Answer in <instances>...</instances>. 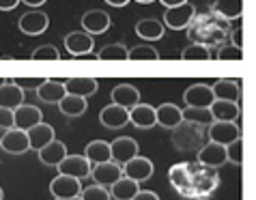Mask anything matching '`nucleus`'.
Wrapping results in <instances>:
<instances>
[{"mask_svg":"<svg viewBox=\"0 0 256 200\" xmlns=\"http://www.w3.org/2000/svg\"><path fill=\"white\" fill-rule=\"evenodd\" d=\"M228 37V22L218 18L216 13H202V16H194L188 26V39L190 44L213 48L222 46L224 39Z\"/></svg>","mask_w":256,"mask_h":200,"instance_id":"obj_1","label":"nucleus"},{"mask_svg":"<svg viewBox=\"0 0 256 200\" xmlns=\"http://www.w3.org/2000/svg\"><path fill=\"white\" fill-rule=\"evenodd\" d=\"M204 134L200 130V125H192L183 120L181 125H176L172 130V144L179 151H188V153H198L204 144Z\"/></svg>","mask_w":256,"mask_h":200,"instance_id":"obj_2","label":"nucleus"},{"mask_svg":"<svg viewBox=\"0 0 256 200\" xmlns=\"http://www.w3.org/2000/svg\"><path fill=\"white\" fill-rule=\"evenodd\" d=\"M220 185V176L216 170L204 168L200 164H192V198H202L211 194Z\"/></svg>","mask_w":256,"mask_h":200,"instance_id":"obj_3","label":"nucleus"},{"mask_svg":"<svg viewBox=\"0 0 256 200\" xmlns=\"http://www.w3.org/2000/svg\"><path fill=\"white\" fill-rule=\"evenodd\" d=\"M196 16V6L192 2H183L179 6H170V9L164 11V26L166 28H172V30H183L188 28L192 18Z\"/></svg>","mask_w":256,"mask_h":200,"instance_id":"obj_4","label":"nucleus"},{"mask_svg":"<svg viewBox=\"0 0 256 200\" xmlns=\"http://www.w3.org/2000/svg\"><path fill=\"white\" fill-rule=\"evenodd\" d=\"M90 178H93L95 185H102V188L110 190L120 176H123V166H118L116 162H106V164H97V166L90 168Z\"/></svg>","mask_w":256,"mask_h":200,"instance_id":"obj_5","label":"nucleus"},{"mask_svg":"<svg viewBox=\"0 0 256 200\" xmlns=\"http://www.w3.org/2000/svg\"><path fill=\"white\" fill-rule=\"evenodd\" d=\"M82 181H78L74 176H65L58 174L56 178H52L50 183V192H52L54 200H69V198H78L82 194Z\"/></svg>","mask_w":256,"mask_h":200,"instance_id":"obj_6","label":"nucleus"},{"mask_svg":"<svg viewBox=\"0 0 256 200\" xmlns=\"http://www.w3.org/2000/svg\"><path fill=\"white\" fill-rule=\"evenodd\" d=\"M20 30H22L24 34H28V37H37V34L46 32L48 26H50V18L48 13L39 11V9H32V11H26L22 18H20Z\"/></svg>","mask_w":256,"mask_h":200,"instance_id":"obj_7","label":"nucleus"},{"mask_svg":"<svg viewBox=\"0 0 256 200\" xmlns=\"http://www.w3.org/2000/svg\"><path fill=\"white\" fill-rule=\"evenodd\" d=\"M168 178H170V185H172L179 194L192 198V164L190 162L170 166Z\"/></svg>","mask_w":256,"mask_h":200,"instance_id":"obj_8","label":"nucleus"},{"mask_svg":"<svg viewBox=\"0 0 256 200\" xmlns=\"http://www.w3.org/2000/svg\"><path fill=\"white\" fill-rule=\"evenodd\" d=\"M209 142H216V144L228 146L232 140L241 138V130L237 123H222V120H213L209 125Z\"/></svg>","mask_w":256,"mask_h":200,"instance_id":"obj_9","label":"nucleus"},{"mask_svg":"<svg viewBox=\"0 0 256 200\" xmlns=\"http://www.w3.org/2000/svg\"><path fill=\"white\" fill-rule=\"evenodd\" d=\"M56 168H58V174L74 176L78 181H82V178H86L90 174V168L93 166H90L84 155H67Z\"/></svg>","mask_w":256,"mask_h":200,"instance_id":"obj_10","label":"nucleus"},{"mask_svg":"<svg viewBox=\"0 0 256 200\" xmlns=\"http://www.w3.org/2000/svg\"><path fill=\"white\" fill-rule=\"evenodd\" d=\"M153 172H155L153 162L146 160V157H142V155H136L134 160L123 164V176L132 178V181H136V183H142V181H146V178H151Z\"/></svg>","mask_w":256,"mask_h":200,"instance_id":"obj_11","label":"nucleus"},{"mask_svg":"<svg viewBox=\"0 0 256 200\" xmlns=\"http://www.w3.org/2000/svg\"><path fill=\"white\" fill-rule=\"evenodd\" d=\"M0 148H2L4 153H9V155H22L26 151H30L26 132L16 130V127L6 130L4 136H2V140H0Z\"/></svg>","mask_w":256,"mask_h":200,"instance_id":"obj_12","label":"nucleus"},{"mask_svg":"<svg viewBox=\"0 0 256 200\" xmlns=\"http://www.w3.org/2000/svg\"><path fill=\"white\" fill-rule=\"evenodd\" d=\"M198 164L204 168L216 170L226 164V146L216 144V142H204L202 148L198 151Z\"/></svg>","mask_w":256,"mask_h":200,"instance_id":"obj_13","label":"nucleus"},{"mask_svg":"<svg viewBox=\"0 0 256 200\" xmlns=\"http://www.w3.org/2000/svg\"><path fill=\"white\" fill-rule=\"evenodd\" d=\"M138 142L134 138H127V136H120V138H116L114 142L110 144V153H112V162H116L118 166H123V164H127L130 160H134V157L138 155Z\"/></svg>","mask_w":256,"mask_h":200,"instance_id":"obj_14","label":"nucleus"},{"mask_svg":"<svg viewBox=\"0 0 256 200\" xmlns=\"http://www.w3.org/2000/svg\"><path fill=\"white\" fill-rule=\"evenodd\" d=\"M110 24H112L110 16L102 9H90L82 16V28L90 37H93V34H104L110 28Z\"/></svg>","mask_w":256,"mask_h":200,"instance_id":"obj_15","label":"nucleus"},{"mask_svg":"<svg viewBox=\"0 0 256 200\" xmlns=\"http://www.w3.org/2000/svg\"><path fill=\"white\" fill-rule=\"evenodd\" d=\"M183 99H186L188 108H209V106L216 102L211 84H192V86L186 90Z\"/></svg>","mask_w":256,"mask_h":200,"instance_id":"obj_16","label":"nucleus"},{"mask_svg":"<svg viewBox=\"0 0 256 200\" xmlns=\"http://www.w3.org/2000/svg\"><path fill=\"white\" fill-rule=\"evenodd\" d=\"M41 110L37 106H28V104H22L20 108L13 110V127L16 130H22V132H28L30 127L39 125L41 123Z\"/></svg>","mask_w":256,"mask_h":200,"instance_id":"obj_17","label":"nucleus"},{"mask_svg":"<svg viewBox=\"0 0 256 200\" xmlns=\"http://www.w3.org/2000/svg\"><path fill=\"white\" fill-rule=\"evenodd\" d=\"M99 120H102V125L108 127V130H120V127H125L130 123V110L120 108L116 104H110L99 112Z\"/></svg>","mask_w":256,"mask_h":200,"instance_id":"obj_18","label":"nucleus"},{"mask_svg":"<svg viewBox=\"0 0 256 200\" xmlns=\"http://www.w3.org/2000/svg\"><path fill=\"white\" fill-rule=\"evenodd\" d=\"M110 97H112V104H116L125 110H132L134 106L140 104V90L134 86V84H125V82L116 84V86L112 88Z\"/></svg>","mask_w":256,"mask_h":200,"instance_id":"obj_19","label":"nucleus"},{"mask_svg":"<svg viewBox=\"0 0 256 200\" xmlns=\"http://www.w3.org/2000/svg\"><path fill=\"white\" fill-rule=\"evenodd\" d=\"M211 90H213V97H216V99H222V102L239 104V99H241L239 80H232V78H224V80H218L216 84H211Z\"/></svg>","mask_w":256,"mask_h":200,"instance_id":"obj_20","label":"nucleus"},{"mask_svg":"<svg viewBox=\"0 0 256 200\" xmlns=\"http://www.w3.org/2000/svg\"><path fill=\"white\" fill-rule=\"evenodd\" d=\"M65 84V92L67 95H76V97H90L95 95L99 88V82L95 78H69V80L62 82Z\"/></svg>","mask_w":256,"mask_h":200,"instance_id":"obj_21","label":"nucleus"},{"mask_svg":"<svg viewBox=\"0 0 256 200\" xmlns=\"http://www.w3.org/2000/svg\"><path fill=\"white\" fill-rule=\"evenodd\" d=\"M37 155H39V162L44 164V166H52V168H56L69 153H67L65 142H60V140H56V138H54L52 142H50V144H46L44 148H41V151H37Z\"/></svg>","mask_w":256,"mask_h":200,"instance_id":"obj_22","label":"nucleus"},{"mask_svg":"<svg viewBox=\"0 0 256 200\" xmlns=\"http://www.w3.org/2000/svg\"><path fill=\"white\" fill-rule=\"evenodd\" d=\"M65 48H67V52L71 56H84V54L93 52L95 41H93L90 34L76 30V32H69L67 37H65Z\"/></svg>","mask_w":256,"mask_h":200,"instance_id":"obj_23","label":"nucleus"},{"mask_svg":"<svg viewBox=\"0 0 256 200\" xmlns=\"http://www.w3.org/2000/svg\"><path fill=\"white\" fill-rule=\"evenodd\" d=\"M26 136H28V146H30L32 151H41L46 144H50V142L54 140V127L41 120L39 125L30 127V130L26 132Z\"/></svg>","mask_w":256,"mask_h":200,"instance_id":"obj_24","label":"nucleus"},{"mask_svg":"<svg viewBox=\"0 0 256 200\" xmlns=\"http://www.w3.org/2000/svg\"><path fill=\"white\" fill-rule=\"evenodd\" d=\"M155 120H158V125H162L164 130H174L176 125L183 123L181 108L174 104H162L155 108Z\"/></svg>","mask_w":256,"mask_h":200,"instance_id":"obj_25","label":"nucleus"},{"mask_svg":"<svg viewBox=\"0 0 256 200\" xmlns=\"http://www.w3.org/2000/svg\"><path fill=\"white\" fill-rule=\"evenodd\" d=\"M209 112H211L213 120H222V123H234V120L241 116L239 104L222 102V99H216V102L209 106Z\"/></svg>","mask_w":256,"mask_h":200,"instance_id":"obj_26","label":"nucleus"},{"mask_svg":"<svg viewBox=\"0 0 256 200\" xmlns=\"http://www.w3.org/2000/svg\"><path fill=\"white\" fill-rule=\"evenodd\" d=\"M130 123L136 125L138 130H151V127L158 125L155 120V108L148 104H138L130 110Z\"/></svg>","mask_w":256,"mask_h":200,"instance_id":"obj_27","label":"nucleus"},{"mask_svg":"<svg viewBox=\"0 0 256 200\" xmlns=\"http://www.w3.org/2000/svg\"><path fill=\"white\" fill-rule=\"evenodd\" d=\"M211 11L226 22H232V20H239L244 13V0H213Z\"/></svg>","mask_w":256,"mask_h":200,"instance_id":"obj_28","label":"nucleus"},{"mask_svg":"<svg viewBox=\"0 0 256 200\" xmlns=\"http://www.w3.org/2000/svg\"><path fill=\"white\" fill-rule=\"evenodd\" d=\"M22 104H24V90L16 86L13 80H6L2 86H0V108L16 110Z\"/></svg>","mask_w":256,"mask_h":200,"instance_id":"obj_29","label":"nucleus"},{"mask_svg":"<svg viewBox=\"0 0 256 200\" xmlns=\"http://www.w3.org/2000/svg\"><path fill=\"white\" fill-rule=\"evenodd\" d=\"M84 157L88 160L90 166H97V164L112 162L110 142H106V140H93V142H88L86 148H84Z\"/></svg>","mask_w":256,"mask_h":200,"instance_id":"obj_30","label":"nucleus"},{"mask_svg":"<svg viewBox=\"0 0 256 200\" xmlns=\"http://www.w3.org/2000/svg\"><path fill=\"white\" fill-rule=\"evenodd\" d=\"M65 95L67 92H65V84H62V80H46L37 88V97L46 104H58Z\"/></svg>","mask_w":256,"mask_h":200,"instance_id":"obj_31","label":"nucleus"},{"mask_svg":"<svg viewBox=\"0 0 256 200\" xmlns=\"http://www.w3.org/2000/svg\"><path fill=\"white\" fill-rule=\"evenodd\" d=\"M164 30H166V26H164L160 20H155V18L140 20V22L136 24V34L140 39H144V41H158V39H162Z\"/></svg>","mask_w":256,"mask_h":200,"instance_id":"obj_32","label":"nucleus"},{"mask_svg":"<svg viewBox=\"0 0 256 200\" xmlns=\"http://www.w3.org/2000/svg\"><path fill=\"white\" fill-rule=\"evenodd\" d=\"M108 192H110L112 200H132L140 192V183L132 181V178H127V176H120Z\"/></svg>","mask_w":256,"mask_h":200,"instance_id":"obj_33","label":"nucleus"},{"mask_svg":"<svg viewBox=\"0 0 256 200\" xmlns=\"http://www.w3.org/2000/svg\"><path fill=\"white\" fill-rule=\"evenodd\" d=\"M58 108H60V114H65L69 118L82 116V114L86 112V99L76 97V95H65L58 102Z\"/></svg>","mask_w":256,"mask_h":200,"instance_id":"obj_34","label":"nucleus"},{"mask_svg":"<svg viewBox=\"0 0 256 200\" xmlns=\"http://www.w3.org/2000/svg\"><path fill=\"white\" fill-rule=\"evenodd\" d=\"M181 116L186 123H192V125H211L213 123V116H211V112L209 108H186V110H181Z\"/></svg>","mask_w":256,"mask_h":200,"instance_id":"obj_35","label":"nucleus"},{"mask_svg":"<svg viewBox=\"0 0 256 200\" xmlns=\"http://www.w3.org/2000/svg\"><path fill=\"white\" fill-rule=\"evenodd\" d=\"M99 60H130V48L123 44H108L99 50Z\"/></svg>","mask_w":256,"mask_h":200,"instance_id":"obj_36","label":"nucleus"},{"mask_svg":"<svg viewBox=\"0 0 256 200\" xmlns=\"http://www.w3.org/2000/svg\"><path fill=\"white\" fill-rule=\"evenodd\" d=\"M181 58L183 60H211L213 58V52L204 46H196V44H190L186 50L181 52Z\"/></svg>","mask_w":256,"mask_h":200,"instance_id":"obj_37","label":"nucleus"},{"mask_svg":"<svg viewBox=\"0 0 256 200\" xmlns=\"http://www.w3.org/2000/svg\"><path fill=\"white\" fill-rule=\"evenodd\" d=\"M130 60H160V52L148 44L134 46L130 50Z\"/></svg>","mask_w":256,"mask_h":200,"instance_id":"obj_38","label":"nucleus"},{"mask_svg":"<svg viewBox=\"0 0 256 200\" xmlns=\"http://www.w3.org/2000/svg\"><path fill=\"white\" fill-rule=\"evenodd\" d=\"M226 162L234 164V166H241L244 164V140L237 138L232 140L228 146H226Z\"/></svg>","mask_w":256,"mask_h":200,"instance_id":"obj_39","label":"nucleus"},{"mask_svg":"<svg viewBox=\"0 0 256 200\" xmlns=\"http://www.w3.org/2000/svg\"><path fill=\"white\" fill-rule=\"evenodd\" d=\"M32 60H60V52L54 46H39L30 54Z\"/></svg>","mask_w":256,"mask_h":200,"instance_id":"obj_40","label":"nucleus"},{"mask_svg":"<svg viewBox=\"0 0 256 200\" xmlns=\"http://www.w3.org/2000/svg\"><path fill=\"white\" fill-rule=\"evenodd\" d=\"M80 198L82 200H112L110 192L106 188H102V185H90V188H84Z\"/></svg>","mask_w":256,"mask_h":200,"instance_id":"obj_41","label":"nucleus"},{"mask_svg":"<svg viewBox=\"0 0 256 200\" xmlns=\"http://www.w3.org/2000/svg\"><path fill=\"white\" fill-rule=\"evenodd\" d=\"M218 60H241L244 58V50H237L232 46H220L216 52Z\"/></svg>","mask_w":256,"mask_h":200,"instance_id":"obj_42","label":"nucleus"},{"mask_svg":"<svg viewBox=\"0 0 256 200\" xmlns=\"http://www.w3.org/2000/svg\"><path fill=\"white\" fill-rule=\"evenodd\" d=\"M44 82H46L44 78H16V80H13V84L20 86L22 90H37Z\"/></svg>","mask_w":256,"mask_h":200,"instance_id":"obj_43","label":"nucleus"},{"mask_svg":"<svg viewBox=\"0 0 256 200\" xmlns=\"http://www.w3.org/2000/svg\"><path fill=\"white\" fill-rule=\"evenodd\" d=\"M13 127V110L0 108V130H11Z\"/></svg>","mask_w":256,"mask_h":200,"instance_id":"obj_44","label":"nucleus"},{"mask_svg":"<svg viewBox=\"0 0 256 200\" xmlns=\"http://www.w3.org/2000/svg\"><path fill=\"white\" fill-rule=\"evenodd\" d=\"M230 41H232V48H237V50H241L244 48V28H237V30H232L230 32Z\"/></svg>","mask_w":256,"mask_h":200,"instance_id":"obj_45","label":"nucleus"},{"mask_svg":"<svg viewBox=\"0 0 256 200\" xmlns=\"http://www.w3.org/2000/svg\"><path fill=\"white\" fill-rule=\"evenodd\" d=\"M132 200H160V196L155 194V192H148V190H140L136 196H134Z\"/></svg>","mask_w":256,"mask_h":200,"instance_id":"obj_46","label":"nucleus"},{"mask_svg":"<svg viewBox=\"0 0 256 200\" xmlns=\"http://www.w3.org/2000/svg\"><path fill=\"white\" fill-rule=\"evenodd\" d=\"M20 4V0H0V11H11Z\"/></svg>","mask_w":256,"mask_h":200,"instance_id":"obj_47","label":"nucleus"},{"mask_svg":"<svg viewBox=\"0 0 256 200\" xmlns=\"http://www.w3.org/2000/svg\"><path fill=\"white\" fill-rule=\"evenodd\" d=\"M160 2L166 6V9H170V6H179L183 2H190V0H160Z\"/></svg>","mask_w":256,"mask_h":200,"instance_id":"obj_48","label":"nucleus"},{"mask_svg":"<svg viewBox=\"0 0 256 200\" xmlns=\"http://www.w3.org/2000/svg\"><path fill=\"white\" fill-rule=\"evenodd\" d=\"M20 2H26L28 6H34V9H37V6L46 4V0H20Z\"/></svg>","mask_w":256,"mask_h":200,"instance_id":"obj_49","label":"nucleus"},{"mask_svg":"<svg viewBox=\"0 0 256 200\" xmlns=\"http://www.w3.org/2000/svg\"><path fill=\"white\" fill-rule=\"evenodd\" d=\"M110 6H125V4H130V0H106Z\"/></svg>","mask_w":256,"mask_h":200,"instance_id":"obj_50","label":"nucleus"},{"mask_svg":"<svg viewBox=\"0 0 256 200\" xmlns=\"http://www.w3.org/2000/svg\"><path fill=\"white\" fill-rule=\"evenodd\" d=\"M136 2H142V4H148V2H153V0H136Z\"/></svg>","mask_w":256,"mask_h":200,"instance_id":"obj_51","label":"nucleus"},{"mask_svg":"<svg viewBox=\"0 0 256 200\" xmlns=\"http://www.w3.org/2000/svg\"><path fill=\"white\" fill-rule=\"evenodd\" d=\"M6 82V78H0V86H2V84Z\"/></svg>","mask_w":256,"mask_h":200,"instance_id":"obj_52","label":"nucleus"},{"mask_svg":"<svg viewBox=\"0 0 256 200\" xmlns=\"http://www.w3.org/2000/svg\"><path fill=\"white\" fill-rule=\"evenodd\" d=\"M4 198V192H2V188H0V200H2Z\"/></svg>","mask_w":256,"mask_h":200,"instance_id":"obj_53","label":"nucleus"},{"mask_svg":"<svg viewBox=\"0 0 256 200\" xmlns=\"http://www.w3.org/2000/svg\"><path fill=\"white\" fill-rule=\"evenodd\" d=\"M4 132H6V130H0V140H2V136H4Z\"/></svg>","mask_w":256,"mask_h":200,"instance_id":"obj_54","label":"nucleus"},{"mask_svg":"<svg viewBox=\"0 0 256 200\" xmlns=\"http://www.w3.org/2000/svg\"><path fill=\"white\" fill-rule=\"evenodd\" d=\"M194 200H209L207 196H202V198H194Z\"/></svg>","mask_w":256,"mask_h":200,"instance_id":"obj_55","label":"nucleus"},{"mask_svg":"<svg viewBox=\"0 0 256 200\" xmlns=\"http://www.w3.org/2000/svg\"><path fill=\"white\" fill-rule=\"evenodd\" d=\"M69 200H82V198H80V196H78V198H69Z\"/></svg>","mask_w":256,"mask_h":200,"instance_id":"obj_56","label":"nucleus"}]
</instances>
